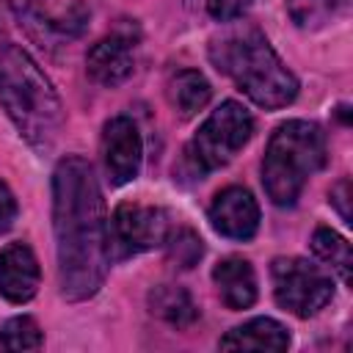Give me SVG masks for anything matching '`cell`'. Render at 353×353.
<instances>
[{"mask_svg":"<svg viewBox=\"0 0 353 353\" xmlns=\"http://www.w3.org/2000/svg\"><path fill=\"white\" fill-rule=\"evenodd\" d=\"M52 229L61 295L72 303L94 298L110 265L108 215L94 165L80 154L52 171Z\"/></svg>","mask_w":353,"mask_h":353,"instance_id":"6da1fadb","label":"cell"},{"mask_svg":"<svg viewBox=\"0 0 353 353\" xmlns=\"http://www.w3.org/2000/svg\"><path fill=\"white\" fill-rule=\"evenodd\" d=\"M0 105L25 143L47 154L63 127L58 91L41 66L14 41L0 44Z\"/></svg>","mask_w":353,"mask_h":353,"instance_id":"7a4b0ae2","label":"cell"},{"mask_svg":"<svg viewBox=\"0 0 353 353\" xmlns=\"http://www.w3.org/2000/svg\"><path fill=\"white\" fill-rule=\"evenodd\" d=\"M210 61L265 110L287 108L298 97V77L279 58L268 36L254 25L215 39L210 44Z\"/></svg>","mask_w":353,"mask_h":353,"instance_id":"3957f363","label":"cell"},{"mask_svg":"<svg viewBox=\"0 0 353 353\" xmlns=\"http://www.w3.org/2000/svg\"><path fill=\"white\" fill-rule=\"evenodd\" d=\"M325 165V132L306 119L279 124L262 157V188L276 207H292Z\"/></svg>","mask_w":353,"mask_h":353,"instance_id":"277c9868","label":"cell"},{"mask_svg":"<svg viewBox=\"0 0 353 353\" xmlns=\"http://www.w3.org/2000/svg\"><path fill=\"white\" fill-rule=\"evenodd\" d=\"M254 135V116L234 99L221 102L188 141L182 152V171L193 179L223 168Z\"/></svg>","mask_w":353,"mask_h":353,"instance_id":"5b68a950","label":"cell"},{"mask_svg":"<svg viewBox=\"0 0 353 353\" xmlns=\"http://www.w3.org/2000/svg\"><path fill=\"white\" fill-rule=\"evenodd\" d=\"M270 281L276 303L295 317H312L334 298L331 276L301 256H276L270 262Z\"/></svg>","mask_w":353,"mask_h":353,"instance_id":"8992f818","label":"cell"},{"mask_svg":"<svg viewBox=\"0 0 353 353\" xmlns=\"http://www.w3.org/2000/svg\"><path fill=\"white\" fill-rule=\"evenodd\" d=\"M171 234V218L163 207L124 201L108 221V251L110 256H135L165 245Z\"/></svg>","mask_w":353,"mask_h":353,"instance_id":"52a82bcc","label":"cell"},{"mask_svg":"<svg viewBox=\"0 0 353 353\" xmlns=\"http://www.w3.org/2000/svg\"><path fill=\"white\" fill-rule=\"evenodd\" d=\"M102 163L108 182L121 188L141 174L143 138L130 116H113L102 130Z\"/></svg>","mask_w":353,"mask_h":353,"instance_id":"ba28073f","label":"cell"},{"mask_svg":"<svg viewBox=\"0 0 353 353\" xmlns=\"http://www.w3.org/2000/svg\"><path fill=\"white\" fill-rule=\"evenodd\" d=\"M210 226L226 240H251L259 229V204L248 188L229 185L210 204Z\"/></svg>","mask_w":353,"mask_h":353,"instance_id":"9c48e42d","label":"cell"},{"mask_svg":"<svg viewBox=\"0 0 353 353\" xmlns=\"http://www.w3.org/2000/svg\"><path fill=\"white\" fill-rule=\"evenodd\" d=\"M135 33L116 30L105 39H99L88 52H85V72L94 83L105 88L121 85L132 72H135Z\"/></svg>","mask_w":353,"mask_h":353,"instance_id":"30bf717a","label":"cell"},{"mask_svg":"<svg viewBox=\"0 0 353 353\" xmlns=\"http://www.w3.org/2000/svg\"><path fill=\"white\" fill-rule=\"evenodd\" d=\"M41 268L33 248L22 240L8 243L0 251V295L8 303H28L39 292Z\"/></svg>","mask_w":353,"mask_h":353,"instance_id":"8fae6325","label":"cell"},{"mask_svg":"<svg viewBox=\"0 0 353 353\" xmlns=\"http://www.w3.org/2000/svg\"><path fill=\"white\" fill-rule=\"evenodd\" d=\"M212 281L218 287V295L226 309L240 312L254 306L256 301V273L254 265L243 256H226L212 268Z\"/></svg>","mask_w":353,"mask_h":353,"instance_id":"7c38bea8","label":"cell"},{"mask_svg":"<svg viewBox=\"0 0 353 353\" xmlns=\"http://www.w3.org/2000/svg\"><path fill=\"white\" fill-rule=\"evenodd\" d=\"M218 347L223 350H287L290 334L273 317H254L237 328H232Z\"/></svg>","mask_w":353,"mask_h":353,"instance_id":"4fadbf2b","label":"cell"},{"mask_svg":"<svg viewBox=\"0 0 353 353\" xmlns=\"http://www.w3.org/2000/svg\"><path fill=\"white\" fill-rule=\"evenodd\" d=\"M165 94L179 119H193L199 110L207 108L212 97V85L199 69H179L171 74Z\"/></svg>","mask_w":353,"mask_h":353,"instance_id":"5bb4252c","label":"cell"},{"mask_svg":"<svg viewBox=\"0 0 353 353\" xmlns=\"http://www.w3.org/2000/svg\"><path fill=\"white\" fill-rule=\"evenodd\" d=\"M149 309L154 317L165 320L174 328H188L199 317V306L193 303L190 292L174 284H160L149 292Z\"/></svg>","mask_w":353,"mask_h":353,"instance_id":"9a60e30c","label":"cell"},{"mask_svg":"<svg viewBox=\"0 0 353 353\" xmlns=\"http://www.w3.org/2000/svg\"><path fill=\"white\" fill-rule=\"evenodd\" d=\"M312 251L320 262H325L328 268H334V273L350 284V265H353V251H350V243L334 232L331 226H317L314 234H312Z\"/></svg>","mask_w":353,"mask_h":353,"instance_id":"2e32d148","label":"cell"},{"mask_svg":"<svg viewBox=\"0 0 353 353\" xmlns=\"http://www.w3.org/2000/svg\"><path fill=\"white\" fill-rule=\"evenodd\" d=\"M347 8L350 0H287L290 19L303 30H317L325 22H331L336 11H347Z\"/></svg>","mask_w":353,"mask_h":353,"instance_id":"e0dca14e","label":"cell"},{"mask_svg":"<svg viewBox=\"0 0 353 353\" xmlns=\"http://www.w3.org/2000/svg\"><path fill=\"white\" fill-rule=\"evenodd\" d=\"M41 342H44L41 328L28 314H17V317L6 320L0 328V347H6V350H39Z\"/></svg>","mask_w":353,"mask_h":353,"instance_id":"ac0fdd59","label":"cell"},{"mask_svg":"<svg viewBox=\"0 0 353 353\" xmlns=\"http://www.w3.org/2000/svg\"><path fill=\"white\" fill-rule=\"evenodd\" d=\"M165 245L171 251V259L179 268H193L201 259V254H204L201 237L193 229H176V232H171L168 240H165Z\"/></svg>","mask_w":353,"mask_h":353,"instance_id":"d6986e66","label":"cell"},{"mask_svg":"<svg viewBox=\"0 0 353 353\" xmlns=\"http://www.w3.org/2000/svg\"><path fill=\"white\" fill-rule=\"evenodd\" d=\"M251 3L254 0H207V11L218 22H234L251 8Z\"/></svg>","mask_w":353,"mask_h":353,"instance_id":"ffe728a7","label":"cell"},{"mask_svg":"<svg viewBox=\"0 0 353 353\" xmlns=\"http://www.w3.org/2000/svg\"><path fill=\"white\" fill-rule=\"evenodd\" d=\"M17 215H19V204H17L14 193H11V188L0 179V234L14 226Z\"/></svg>","mask_w":353,"mask_h":353,"instance_id":"44dd1931","label":"cell"},{"mask_svg":"<svg viewBox=\"0 0 353 353\" xmlns=\"http://www.w3.org/2000/svg\"><path fill=\"white\" fill-rule=\"evenodd\" d=\"M347 201H350V182L347 179H339L331 188V204L339 210V215H342L345 223H350V207H347Z\"/></svg>","mask_w":353,"mask_h":353,"instance_id":"7402d4cb","label":"cell"}]
</instances>
